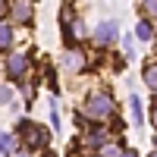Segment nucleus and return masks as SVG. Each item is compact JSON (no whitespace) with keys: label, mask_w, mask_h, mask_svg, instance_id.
Wrapping results in <instances>:
<instances>
[{"label":"nucleus","mask_w":157,"mask_h":157,"mask_svg":"<svg viewBox=\"0 0 157 157\" xmlns=\"http://www.w3.org/2000/svg\"><path fill=\"white\" fill-rule=\"evenodd\" d=\"M148 6V13H154V16H157V0H151V3H145Z\"/></svg>","instance_id":"obj_15"},{"label":"nucleus","mask_w":157,"mask_h":157,"mask_svg":"<svg viewBox=\"0 0 157 157\" xmlns=\"http://www.w3.org/2000/svg\"><path fill=\"white\" fill-rule=\"evenodd\" d=\"M25 66H29L25 54H13V57H10V63H6V69H10V75H13V78H19V75L25 72Z\"/></svg>","instance_id":"obj_4"},{"label":"nucleus","mask_w":157,"mask_h":157,"mask_svg":"<svg viewBox=\"0 0 157 157\" xmlns=\"http://www.w3.org/2000/svg\"><path fill=\"white\" fill-rule=\"evenodd\" d=\"M145 85L151 91H157V63H148L145 66Z\"/></svg>","instance_id":"obj_7"},{"label":"nucleus","mask_w":157,"mask_h":157,"mask_svg":"<svg viewBox=\"0 0 157 157\" xmlns=\"http://www.w3.org/2000/svg\"><path fill=\"white\" fill-rule=\"evenodd\" d=\"M94 38H98L101 44H113V41H116V25H113V22H101L98 32H94Z\"/></svg>","instance_id":"obj_3"},{"label":"nucleus","mask_w":157,"mask_h":157,"mask_svg":"<svg viewBox=\"0 0 157 157\" xmlns=\"http://www.w3.org/2000/svg\"><path fill=\"white\" fill-rule=\"evenodd\" d=\"M32 19V3H16L13 6V22H29Z\"/></svg>","instance_id":"obj_5"},{"label":"nucleus","mask_w":157,"mask_h":157,"mask_svg":"<svg viewBox=\"0 0 157 157\" xmlns=\"http://www.w3.org/2000/svg\"><path fill=\"white\" fill-rule=\"evenodd\" d=\"M151 123H154V129H157V104L151 107Z\"/></svg>","instance_id":"obj_16"},{"label":"nucleus","mask_w":157,"mask_h":157,"mask_svg":"<svg viewBox=\"0 0 157 157\" xmlns=\"http://www.w3.org/2000/svg\"><path fill=\"white\" fill-rule=\"evenodd\" d=\"M13 151V135H0V154H10Z\"/></svg>","instance_id":"obj_9"},{"label":"nucleus","mask_w":157,"mask_h":157,"mask_svg":"<svg viewBox=\"0 0 157 157\" xmlns=\"http://www.w3.org/2000/svg\"><path fill=\"white\" fill-rule=\"evenodd\" d=\"M129 104H132V116H135V120L141 123V101H138V98L132 94V98H129Z\"/></svg>","instance_id":"obj_10"},{"label":"nucleus","mask_w":157,"mask_h":157,"mask_svg":"<svg viewBox=\"0 0 157 157\" xmlns=\"http://www.w3.org/2000/svg\"><path fill=\"white\" fill-rule=\"evenodd\" d=\"M19 132L29 138V145H32V148H44V145H47V132H44L41 126H32L29 120H22V123H19Z\"/></svg>","instance_id":"obj_2"},{"label":"nucleus","mask_w":157,"mask_h":157,"mask_svg":"<svg viewBox=\"0 0 157 157\" xmlns=\"http://www.w3.org/2000/svg\"><path fill=\"white\" fill-rule=\"evenodd\" d=\"M151 157H157V154H151Z\"/></svg>","instance_id":"obj_20"},{"label":"nucleus","mask_w":157,"mask_h":157,"mask_svg":"<svg viewBox=\"0 0 157 157\" xmlns=\"http://www.w3.org/2000/svg\"><path fill=\"white\" fill-rule=\"evenodd\" d=\"M13 47V25L0 22V50H10Z\"/></svg>","instance_id":"obj_6"},{"label":"nucleus","mask_w":157,"mask_h":157,"mask_svg":"<svg viewBox=\"0 0 157 157\" xmlns=\"http://www.w3.org/2000/svg\"><path fill=\"white\" fill-rule=\"evenodd\" d=\"M135 35L141 38V41H148V38H151V22H148V19H141V22L135 25Z\"/></svg>","instance_id":"obj_8"},{"label":"nucleus","mask_w":157,"mask_h":157,"mask_svg":"<svg viewBox=\"0 0 157 157\" xmlns=\"http://www.w3.org/2000/svg\"><path fill=\"white\" fill-rule=\"evenodd\" d=\"M101 157H120V148H116V145H104L101 148Z\"/></svg>","instance_id":"obj_11"},{"label":"nucleus","mask_w":157,"mask_h":157,"mask_svg":"<svg viewBox=\"0 0 157 157\" xmlns=\"http://www.w3.org/2000/svg\"><path fill=\"white\" fill-rule=\"evenodd\" d=\"M10 98H13V91H10V88H0V104H6Z\"/></svg>","instance_id":"obj_13"},{"label":"nucleus","mask_w":157,"mask_h":157,"mask_svg":"<svg viewBox=\"0 0 157 157\" xmlns=\"http://www.w3.org/2000/svg\"><path fill=\"white\" fill-rule=\"evenodd\" d=\"M41 157H57V154H41Z\"/></svg>","instance_id":"obj_19"},{"label":"nucleus","mask_w":157,"mask_h":157,"mask_svg":"<svg viewBox=\"0 0 157 157\" xmlns=\"http://www.w3.org/2000/svg\"><path fill=\"white\" fill-rule=\"evenodd\" d=\"M120 157H138L135 151H120Z\"/></svg>","instance_id":"obj_17"},{"label":"nucleus","mask_w":157,"mask_h":157,"mask_svg":"<svg viewBox=\"0 0 157 157\" xmlns=\"http://www.w3.org/2000/svg\"><path fill=\"white\" fill-rule=\"evenodd\" d=\"M16 157H32V154H29V151H19V154H16Z\"/></svg>","instance_id":"obj_18"},{"label":"nucleus","mask_w":157,"mask_h":157,"mask_svg":"<svg viewBox=\"0 0 157 157\" xmlns=\"http://www.w3.org/2000/svg\"><path fill=\"white\" fill-rule=\"evenodd\" d=\"M85 113H88V120H104V116H110L113 113L110 94H94V98L85 104Z\"/></svg>","instance_id":"obj_1"},{"label":"nucleus","mask_w":157,"mask_h":157,"mask_svg":"<svg viewBox=\"0 0 157 157\" xmlns=\"http://www.w3.org/2000/svg\"><path fill=\"white\" fill-rule=\"evenodd\" d=\"M88 141H91V145H101V141H104V132H94V135H91Z\"/></svg>","instance_id":"obj_14"},{"label":"nucleus","mask_w":157,"mask_h":157,"mask_svg":"<svg viewBox=\"0 0 157 157\" xmlns=\"http://www.w3.org/2000/svg\"><path fill=\"white\" fill-rule=\"evenodd\" d=\"M69 66H72V69H78V66H82V57H78L75 50H72V54H69Z\"/></svg>","instance_id":"obj_12"}]
</instances>
